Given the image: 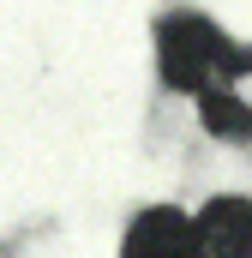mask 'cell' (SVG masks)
Wrapping results in <instances>:
<instances>
[{
    "label": "cell",
    "mask_w": 252,
    "mask_h": 258,
    "mask_svg": "<svg viewBox=\"0 0 252 258\" xmlns=\"http://www.w3.org/2000/svg\"><path fill=\"white\" fill-rule=\"evenodd\" d=\"M198 114H204V126L216 132V138H228V144L252 132V114L234 102V90H216V96H204V102H198Z\"/></svg>",
    "instance_id": "4"
},
{
    "label": "cell",
    "mask_w": 252,
    "mask_h": 258,
    "mask_svg": "<svg viewBox=\"0 0 252 258\" xmlns=\"http://www.w3.org/2000/svg\"><path fill=\"white\" fill-rule=\"evenodd\" d=\"M198 228V258H252V198H210L192 216Z\"/></svg>",
    "instance_id": "3"
},
{
    "label": "cell",
    "mask_w": 252,
    "mask_h": 258,
    "mask_svg": "<svg viewBox=\"0 0 252 258\" xmlns=\"http://www.w3.org/2000/svg\"><path fill=\"white\" fill-rule=\"evenodd\" d=\"M228 90H234V102L252 114V66H240V72H234V84H228Z\"/></svg>",
    "instance_id": "5"
},
{
    "label": "cell",
    "mask_w": 252,
    "mask_h": 258,
    "mask_svg": "<svg viewBox=\"0 0 252 258\" xmlns=\"http://www.w3.org/2000/svg\"><path fill=\"white\" fill-rule=\"evenodd\" d=\"M156 66H162V84L168 90L204 102V96H216V90L234 84L240 54H234V42L204 12H168L156 24Z\"/></svg>",
    "instance_id": "1"
},
{
    "label": "cell",
    "mask_w": 252,
    "mask_h": 258,
    "mask_svg": "<svg viewBox=\"0 0 252 258\" xmlns=\"http://www.w3.org/2000/svg\"><path fill=\"white\" fill-rule=\"evenodd\" d=\"M120 258H198V228H192L186 210L174 204H150L132 216L120 240Z\"/></svg>",
    "instance_id": "2"
}]
</instances>
